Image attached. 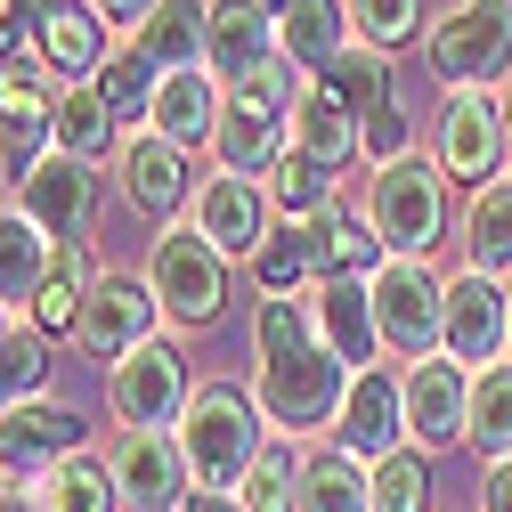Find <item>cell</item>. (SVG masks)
Masks as SVG:
<instances>
[{
    "mask_svg": "<svg viewBox=\"0 0 512 512\" xmlns=\"http://www.w3.org/2000/svg\"><path fill=\"white\" fill-rule=\"evenodd\" d=\"M464 252H472V269L512 277V179H488L464 204Z\"/></svg>",
    "mask_w": 512,
    "mask_h": 512,
    "instance_id": "cell-34",
    "label": "cell"
},
{
    "mask_svg": "<svg viewBox=\"0 0 512 512\" xmlns=\"http://www.w3.org/2000/svg\"><path fill=\"white\" fill-rule=\"evenodd\" d=\"M114 139V106L98 98V82H74L66 98H57V122H49V155H74V163H98Z\"/></svg>",
    "mask_w": 512,
    "mask_h": 512,
    "instance_id": "cell-30",
    "label": "cell"
},
{
    "mask_svg": "<svg viewBox=\"0 0 512 512\" xmlns=\"http://www.w3.org/2000/svg\"><path fill=\"white\" fill-rule=\"evenodd\" d=\"M358 139H366L358 106H350L334 82H301V106H293V155L326 163V171H350V163H366Z\"/></svg>",
    "mask_w": 512,
    "mask_h": 512,
    "instance_id": "cell-22",
    "label": "cell"
},
{
    "mask_svg": "<svg viewBox=\"0 0 512 512\" xmlns=\"http://www.w3.org/2000/svg\"><path fill=\"white\" fill-rule=\"evenodd\" d=\"M33 504L41 512H122V488H114V472H106V456H66L41 488H33Z\"/></svg>",
    "mask_w": 512,
    "mask_h": 512,
    "instance_id": "cell-35",
    "label": "cell"
},
{
    "mask_svg": "<svg viewBox=\"0 0 512 512\" xmlns=\"http://www.w3.org/2000/svg\"><path fill=\"white\" fill-rule=\"evenodd\" d=\"M423 66L447 90H496L512 82V0H456L423 25Z\"/></svg>",
    "mask_w": 512,
    "mask_h": 512,
    "instance_id": "cell-5",
    "label": "cell"
},
{
    "mask_svg": "<svg viewBox=\"0 0 512 512\" xmlns=\"http://www.w3.org/2000/svg\"><path fill=\"white\" fill-rule=\"evenodd\" d=\"M82 447H90L82 407H66V399H25V407L0 415V480H9V488H41L66 456H82Z\"/></svg>",
    "mask_w": 512,
    "mask_h": 512,
    "instance_id": "cell-11",
    "label": "cell"
},
{
    "mask_svg": "<svg viewBox=\"0 0 512 512\" xmlns=\"http://www.w3.org/2000/svg\"><path fill=\"white\" fill-rule=\"evenodd\" d=\"M504 179H512V82H504Z\"/></svg>",
    "mask_w": 512,
    "mask_h": 512,
    "instance_id": "cell-48",
    "label": "cell"
},
{
    "mask_svg": "<svg viewBox=\"0 0 512 512\" xmlns=\"http://www.w3.org/2000/svg\"><path fill=\"white\" fill-rule=\"evenodd\" d=\"M0 512H41V504H33V488H0Z\"/></svg>",
    "mask_w": 512,
    "mask_h": 512,
    "instance_id": "cell-46",
    "label": "cell"
},
{
    "mask_svg": "<svg viewBox=\"0 0 512 512\" xmlns=\"http://www.w3.org/2000/svg\"><path fill=\"white\" fill-rule=\"evenodd\" d=\"M147 285H155V301H163L171 326H212L220 301H228V252L196 220H171L147 244Z\"/></svg>",
    "mask_w": 512,
    "mask_h": 512,
    "instance_id": "cell-6",
    "label": "cell"
},
{
    "mask_svg": "<svg viewBox=\"0 0 512 512\" xmlns=\"http://www.w3.org/2000/svg\"><path fill=\"white\" fill-rule=\"evenodd\" d=\"M350 33L399 57L407 41H423V0H350Z\"/></svg>",
    "mask_w": 512,
    "mask_h": 512,
    "instance_id": "cell-42",
    "label": "cell"
},
{
    "mask_svg": "<svg viewBox=\"0 0 512 512\" xmlns=\"http://www.w3.org/2000/svg\"><path fill=\"white\" fill-rule=\"evenodd\" d=\"M261 9H269V17H285V9H293V0H261Z\"/></svg>",
    "mask_w": 512,
    "mask_h": 512,
    "instance_id": "cell-51",
    "label": "cell"
},
{
    "mask_svg": "<svg viewBox=\"0 0 512 512\" xmlns=\"http://www.w3.org/2000/svg\"><path fill=\"white\" fill-rule=\"evenodd\" d=\"M49 228L25 212V204H0V301L9 309H25L33 317V293H41V277H49Z\"/></svg>",
    "mask_w": 512,
    "mask_h": 512,
    "instance_id": "cell-28",
    "label": "cell"
},
{
    "mask_svg": "<svg viewBox=\"0 0 512 512\" xmlns=\"http://www.w3.org/2000/svg\"><path fill=\"white\" fill-rule=\"evenodd\" d=\"M57 98H66V90H49V66H25V57L0 66V155H9V179L49 155Z\"/></svg>",
    "mask_w": 512,
    "mask_h": 512,
    "instance_id": "cell-20",
    "label": "cell"
},
{
    "mask_svg": "<svg viewBox=\"0 0 512 512\" xmlns=\"http://www.w3.org/2000/svg\"><path fill=\"white\" fill-rule=\"evenodd\" d=\"M252 277H261V293H309L317 285V236L301 220L269 228V244L252 252Z\"/></svg>",
    "mask_w": 512,
    "mask_h": 512,
    "instance_id": "cell-37",
    "label": "cell"
},
{
    "mask_svg": "<svg viewBox=\"0 0 512 512\" xmlns=\"http://www.w3.org/2000/svg\"><path fill=\"white\" fill-rule=\"evenodd\" d=\"M309 236H317V285H334V277H374L382 261H391V252H382V236H374V220L350 212V204L317 212Z\"/></svg>",
    "mask_w": 512,
    "mask_h": 512,
    "instance_id": "cell-29",
    "label": "cell"
},
{
    "mask_svg": "<svg viewBox=\"0 0 512 512\" xmlns=\"http://www.w3.org/2000/svg\"><path fill=\"white\" fill-rule=\"evenodd\" d=\"M350 382L358 374L326 350L309 293H269L261 309H252V399H261L269 431H285V439L334 431Z\"/></svg>",
    "mask_w": 512,
    "mask_h": 512,
    "instance_id": "cell-1",
    "label": "cell"
},
{
    "mask_svg": "<svg viewBox=\"0 0 512 512\" xmlns=\"http://www.w3.org/2000/svg\"><path fill=\"white\" fill-rule=\"evenodd\" d=\"M504 366H512V342H504Z\"/></svg>",
    "mask_w": 512,
    "mask_h": 512,
    "instance_id": "cell-53",
    "label": "cell"
},
{
    "mask_svg": "<svg viewBox=\"0 0 512 512\" xmlns=\"http://www.w3.org/2000/svg\"><path fill=\"white\" fill-rule=\"evenodd\" d=\"M179 447H187V472H196V496H236L252 456L269 447V415L244 382H196V399L179 415Z\"/></svg>",
    "mask_w": 512,
    "mask_h": 512,
    "instance_id": "cell-2",
    "label": "cell"
},
{
    "mask_svg": "<svg viewBox=\"0 0 512 512\" xmlns=\"http://www.w3.org/2000/svg\"><path fill=\"white\" fill-rule=\"evenodd\" d=\"M326 82H334V90H342V98L358 106V122H366V114H391V106H399V74H391V49H366V41H350V49H342V66H334Z\"/></svg>",
    "mask_w": 512,
    "mask_h": 512,
    "instance_id": "cell-38",
    "label": "cell"
},
{
    "mask_svg": "<svg viewBox=\"0 0 512 512\" xmlns=\"http://www.w3.org/2000/svg\"><path fill=\"white\" fill-rule=\"evenodd\" d=\"M187 220H196L228 261H252L277 228V204H269V179H236V171H212L196 196H187Z\"/></svg>",
    "mask_w": 512,
    "mask_h": 512,
    "instance_id": "cell-14",
    "label": "cell"
},
{
    "mask_svg": "<svg viewBox=\"0 0 512 512\" xmlns=\"http://www.w3.org/2000/svg\"><path fill=\"white\" fill-rule=\"evenodd\" d=\"M0 17H9V0H0Z\"/></svg>",
    "mask_w": 512,
    "mask_h": 512,
    "instance_id": "cell-54",
    "label": "cell"
},
{
    "mask_svg": "<svg viewBox=\"0 0 512 512\" xmlns=\"http://www.w3.org/2000/svg\"><path fill=\"white\" fill-rule=\"evenodd\" d=\"M399 391H407V447H423V456H439V447H456L464 439V415H472V366L456 358H423L399 374Z\"/></svg>",
    "mask_w": 512,
    "mask_h": 512,
    "instance_id": "cell-16",
    "label": "cell"
},
{
    "mask_svg": "<svg viewBox=\"0 0 512 512\" xmlns=\"http://www.w3.org/2000/svg\"><path fill=\"white\" fill-rule=\"evenodd\" d=\"M504 342H512V293H504V277L456 269V277H447V334H439V350L480 374V366H504Z\"/></svg>",
    "mask_w": 512,
    "mask_h": 512,
    "instance_id": "cell-13",
    "label": "cell"
},
{
    "mask_svg": "<svg viewBox=\"0 0 512 512\" xmlns=\"http://www.w3.org/2000/svg\"><path fill=\"white\" fill-rule=\"evenodd\" d=\"M114 179H122V204H131L139 220H155V228H171L179 204L196 196V187H187V147H171L163 131H147V122L114 147Z\"/></svg>",
    "mask_w": 512,
    "mask_h": 512,
    "instance_id": "cell-15",
    "label": "cell"
},
{
    "mask_svg": "<svg viewBox=\"0 0 512 512\" xmlns=\"http://www.w3.org/2000/svg\"><path fill=\"white\" fill-rule=\"evenodd\" d=\"M309 309H317V334H326V350H334L350 374H366V366H374V350H382L366 277H334V285H317V293H309Z\"/></svg>",
    "mask_w": 512,
    "mask_h": 512,
    "instance_id": "cell-24",
    "label": "cell"
},
{
    "mask_svg": "<svg viewBox=\"0 0 512 512\" xmlns=\"http://www.w3.org/2000/svg\"><path fill=\"white\" fill-rule=\"evenodd\" d=\"M334 447L358 456V464H382L391 447H407V391H399V374L366 366V374L350 382V399H342V415H334Z\"/></svg>",
    "mask_w": 512,
    "mask_h": 512,
    "instance_id": "cell-18",
    "label": "cell"
},
{
    "mask_svg": "<svg viewBox=\"0 0 512 512\" xmlns=\"http://www.w3.org/2000/svg\"><path fill=\"white\" fill-rule=\"evenodd\" d=\"M155 326H163V301H155L147 269H106V277L90 285V309H82V326H74V350L114 374L139 342H155Z\"/></svg>",
    "mask_w": 512,
    "mask_h": 512,
    "instance_id": "cell-9",
    "label": "cell"
},
{
    "mask_svg": "<svg viewBox=\"0 0 512 512\" xmlns=\"http://www.w3.org/2000/svg\"><path fill=\"white\" fill-rule=\"evenodd\" d=\"M9 9H25V17H33V9H49V0H9Z\"/></svg>",
    "mask_w": 512,
    "mask_h": 512,
    "instance_id": "cell-50",
    "label": "cell"
},
{
    "mask_svg": "<svg viewBox=\"0 0 512 512\" xmlns=\"http://www.w3.org/2000/svg\"><path fill=\"white\" fill-rule=\"evenodd\" d=\"M106 472L122 488V512H187V496H196L179 431H122L106 447Z\"/></svg>",
    "mask_w": 512,
    "mask_h": 512,
    "instance_id": "cell-12",
    "label": "cell"
},
{
    "mask_svg": "<svg viewBox=\"0 0 512 512\" xmlns=\"http://www.w3.org/2000/svg\"><path fill=\"white\" fill-rule=\"evenodd\" d=\"M0 179H9V155H0Z\"/></svg>",
    "mask_w": 512,
    "mask_h": 512,
    "instance_id": "cell-52",
    "label": "cell"
},
{
    "mask_svg": "<svg viewBox=\"0 0 512 512\" xmlns=\"http://www.w3.org/2000/svg\"><path fill=\"white\" fill-rule=\"evenodd\" d=\"M374 512H431V456L423 447H391L382 464H366Z\"/></svg>",
    "mask_w": 512,
    "mask_h": 512,
    "instance_id": "cell-39",
    "label": "cell"
},
{
    "mask_svg": "<svg viewBox=\"0 0 512 512\" xmlns=\"http://www.w3.org/2000/svg\"><path fill=\"white\" fill-rule=\"evenodd\" d=\"M187 512H244L236 496H187Z\"/></svg>",
    "mask_w": 512,
    "mask_h": 512,
    "instance_id": "cell-47",
    "label": "cell"
},
{
    "mask_svg": "<svg viewBox=\"0 0 512 512\" xmlns=\"http://www.w3.org/2000/svg\"><path fill=\"white\" fill-rule=\"evenodd\" d=\"M90 9H98L106 25H131V33H139V25H147V17L163 9V0H90Z\"/></svg>",
    "mask_w": 512,
    "mask_h": 512,
    "instance_id": "cell-44",
    "label": "cell"
},
{
    "mask_svg": "<svg viewBox=\"0 0 512 512\" xmlns=\"http://www.w3.org/2000/svg\"><path fill=\"white\" fill-rule=\"evenodd\" d=\"M204 41H212V0H163V9L131 33V49L147 57L155 74H179V66H204Z\"/></svg>",
    "mask_w": 512,
    "mask_h": 512,
    "instance_id": "cell-27",
    "label": "cell"
},
{
    "mask_svg": "<svg viewBox=\"0 0 512 512\" xmlns=\"http://www.w3.org/2000/svg\"><path fill=\"white\" fill-rule=\"evenodd\" d=\"M293 106H301V74L285 66V57L269 74H252V82H220V131H212L220 171L269 179L293 155Z\"/></svg>",
    "mask_w": 512,
    "mask_h": 512,
    "instance_id": "cell-3",
    "label": "cell"
},
{
    "mask_svg": "<svg viewBox=\"0 0 512 512\" xmlns=\"http://www.w3.org/2000/svg\"><path fill=\"white\" fill-rule=\"evenodd\" d=\"M17 204L49 228V244H74V236L98 220V163L41 155L33 171H17Z\"/></svg>",
    "mask_w": 512,
    "mask_h": 512,
    "instance_id": "cell-17",
    "label": "cell"
},
{
    "mask_svg": "<svg viewBox=\"0 0 512 512\" xmlns=\"http://www.w3.org/2000/svg\"><path fill=\"white\" fill-rule=\"evenodd\" d=\"M147 131H163L171 147H212V131H220V74H212V66H179V74H163Z\"/></svg>",
    "mask_w": 512,
    "mask_h": 512,
    "instance_id": "cell-25",
    "label": "cell"
},
{
    "mask_svg": "<svg viewBox=\"0 0 512 512\" xmlns=\"http://www.w3.org/2000/svg\"><path fill=\"white\" fill-rule=\"evenodd\" d=\"M269 204H277V220H317V212H334V171L326 163H309V155H285L277 171H269Z\"/></svg>",
    "mask_w": 512,
    "mask_h": 512,
    "instance_id": "cell-40",
    "label": "cell"
},
{
    "mask_svg": "<svg viewBox=\"0 0 512 512\" xmlns=\"http://www.w3.org/2000/svg\"><path fill=\"white\" fill-rule=\"evenodd\" d=\"M301 464H309V447L285 439V431H269V447L252 456L236 504H244V512H301Z\"/></svg>",
    "mask_w": 512,
    "mask_h": 512,
    "instance_id": "cell-31",
    "label": "cell"
},
{
    "mask_svg": "<svg viewBox=\"0 0 512 512\" xmlns=\"http://www.w3.org/2000/svg\"><path fill=\"white\" fill-rule=\"evenodd\" d=\"M366 220H374V236H382L391 261H423V252L447 236V220H456V204H447V171L423 147L399 155V163H382L366 179Z\"/></svg>",
    "mask_w": 512,
    "mask_h": 512,
    "instance_id": "cell-4",
    "label": "cell"
},
{
    "mask_svg": "<svg viewBox=\"0 0 512 512\" xmlns=\"http://www.w3.org/2000/svg\"><path fill=\"white\" fill-rule=\"evenodd\" d=\"M49 334L33 326V317H25V326H9V342H0V415H9V407H25V399H49Z\"/></svg>",
    "mask_w": 512,
    "mask_h": 512,
    "instance_id": "cell-36",
    "label": "cell"
},
{
    "mask_svg": "<svg viewBox=\"0 0 512 512\" xmlns=\"http://www.w3.org/2000/svg\"><path fill=\"white\" fill-rule=\"evenodd\" d=\"M106 269L90 261V244L74 236V244H57L49 252V277H41V293H33V326L57 342V334H66L74 342V326H82V309H90V285H98Z\"/></svg>",
    "mask_w": 512,
    "mask_h": 512,
    "instance_id": "cell-26",
    "label": "cell"
},
{
    "mask_svg": "<svg viewBox=\"0 0 512 512\" xmlns=\"http://www.w3.org/2000/svg\"><path fill=\"white\" fill-rule=\"evenodd\" d=\"M106 17L90 9V0H49V9L33 17V66H49L57 82H98L106 74Z\"/></svg>",
    "mask_w": 512,
    "mask_h": 512,
    "instance_id": "cell-19",
    "label": "cell"
},
{
    "mask_svg": "<svg viewBox=\"0 0 512 512\" xmlns=\"http://www.w3.org/2000/svg\"><path fill=\"white\" fill-rule=\"evenodd\" d=\"M480 512H512V464H488L480 472Z\"/></svg>",
    "mask_w": 512,
    "mask_h": 512,
    "instance_id": "cell-45",
    "label": "cell"
},
{
    "mask_svg": "<svg viewBox=\"0 0 512 512\" xmlns=\"http://www.w3.org/2000/svg\"><path fill=\"white\" fill-rule=\"evenodd\" d=\"M358 155L382 171V163H399V155H415V131H407V114L391 106V114H366V139H358Z\"/></svg>",
    "mask_w": 512,
    "mask_h": 512,
    "instance_id": "cell-43",
    "label": "cell"
},
{
    "mask_svg": "<svg viewBox=\"0 0 512 512\" xmlns=\"http://www.w3.org/2000/svg\"><path fill=\"white\" fill-rule=\"evenodd\" d=\"M277 17L261 9V0H212V41H204V66L220 82H252L277 66Z\"/></svg>",
    "mask_w": 512,
    "mask_h": 512,
    "instance_id": "cell-21",
    "label": "cell"
},
{
    "mask_svg": "<svg viewBox=\"0 0 512 512\" xmlns=\"http://www.w3.org/2000/svg\"><path fill=\"white\" fill-rule=\"evenodd\" d=\"M431 163L447 171V187H480L504 171V90H447L439 131H431Z\"/></svg>",
    "mask_w": 512,
    "mask_h": 512,
    "instance_id": "cell-10",
    "label": "cell"
},
{
    "mask_svg": "<svg viewBox=\"0 0 512 512\" xmlns=\"http://www.w3.org/2000/svg\"><path fill=\"white\" fill-rule=\"evenodd\" d=\"M350 41H358L350 33V0H293V9L277 17V49H285V66L301 82H326Z\"/></svg>",
    "mask_w": 512,
    "mask_h": 512,
    "instance_id": "cell-23",
    "label": "cell"
},
{
    "mask_svg": "<svg viewBox=\"0 0 512 512\" xmlns=\"http://www.w3.org/2000/svg\"><path fill=\"white\" fill-rule=\"evenodd\" d=\"M9 326H17V309H9V301H0V342H9Z\"/></svg>",
    "mask_w": 512,
    "mask_h": 512,
    "instance_id": "cell-49",
    "label": "cell"
},
{
    "mask_svg": "<svg viewBox=\"0 0 512 512\" xmlns=\"http://www.w3.org/2000/svg\"><path fill=\"white\" fill-rule=\"evenodd\" d=\"M187 399H196V374H187V350L171 334L139 342L131 358L106 374V407H114L122 431H179Z\"/></svg>",
    "mask_w": 512,
    "mask_h": 512,
    "instance_id": "cell-8",
    "label": "cell"
},
{
    "mask_svg": "<svg viewBox=\"0 0 512 512\" xmlns=\"http://www.w3.org/2000/svg\"><path fill=\"white\" fill-rule=\"evenodd\" d=\"M155 90H163V74L147 66L139 49H114V57H106V74H98V98L114 106V122H139V114H155Z\"/></svg>",
    "mask_w": 512,
    "mask_h": 512,
    "instance_id": "cell-41",
    "label": "cell"
},
{
    "mask_svg": "<svg viewBox=\"0 0 512 512\" xmlns=\"http://www.w3.org/2000/svg\"><path fill=\"white\" fill-rule=\"evenodd\" d=\"M464 447H480V464H512V366H480L472 374Z\"/></svg>",
    "mask_w": 512,
    "mask_h": 512,
    "instance_id": "cell-33",
    "label": "cell"
},
{
    "mask_svg": "<svg viewBox=\"0 0 512 512\" xmlns=\"http://www.w3.org/2000/svg\"><path fill=\"white\" fill-rule=\"evenodd\" d=\"M366 293H374L382 358H399V366L439 358V334H447V277H431L423 261H382V269L366 277Z\"/></svg>",
    "mask_w": 512,
    "mask_h": 512,
    "instance_id": "cell-7",
    "label": "cell"
},
{
    "mask_svg": "<svg viewBox=\"0 0 512 512\" xmlns=\"http://www.w3.org/2000/svg\"><path fill=\"white\" fill-rule=\"evenodd\" d=\"M301 512H374L366 464L342 456V447H309V464H301Z\"/></svg>",
    "mask_w": 512,
    "mask_h": 512,
    "instance_id": "cell-32",
    "label": "cell"
}]
</instances>
